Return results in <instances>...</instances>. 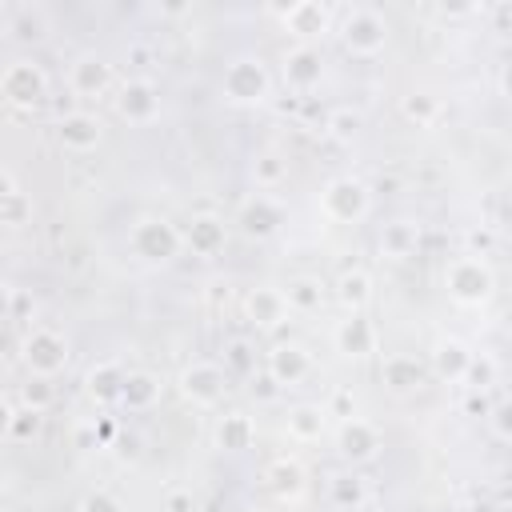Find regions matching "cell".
Wrapping results in <instances>:
<instances>
[{"instance_id": "cell-23", "label": "cell", "mask_w": 512, "mask_h": 512, "mask_svg": "<svg viewBox=\"0 0 512 512\" xmlns=\"http://www.w3.org/2000/svg\"><path fill=\"white\" fill-rule=\"evenodd\" d=\"M156 400H160V380H156L152 372H128V376H124L120 404H124L128 412H148Z\"/></svg>"}, {"instance_id": "cell-19", "label": "cell", "mask_w": 512, "mask_h": 512, "mask_svg": "<svg viewBox=\"0 0 512 512\" xmlns=\"http://www.w3.org/2000/svg\"><path fill=\"white\" fill-rule=\"evenodd\" d=\"M56 136L68 152H88L100 144V120L88 116V112H64L60 124H56Z\"/></svg>"}, {"instance_id": "cell-9", "label": "cell", "mask_w": 512, "mask_h": 512, "mask_svg": "<svg viewBox=\"0 0 512 512\" xmlns=\"http://www.w3.org/2000/svg\"><path fill=\"white\" fill-rule=\"evenodd\" d=\"M280 20L284 28L300 40V44H312L316 36H324L332 28V8L320 4V0H296L288 8H280Z\"/></svg>"}, {"instance_id": "cell-2", "label": "cell", "mask_w": 512, "mask_h": 512, "mask_svg": "<svg viewBox=\"0 0 512 512\" xmlns=\"http://www.w3.org/2000/svg\"><path fill=\"white\" fill-rule=\"evenodd\" d=\"M340 40H344V48L352 56H376L384 48V40H388V24H384V16L376 8L356 4L340 20Z\"/></svg>"}, {"instance_id": "cell-36", "label": "cell", "mask_w": 512, "mask_h": 512, "mask_svg": "<svg viewBox=\"0 0 512 512\" xmlns=\"http://www.w3.org/2000/svg\"><path fill=\"white\" fill-rule=\"evenodd\" d=\"M252 180H256V188H260V192H272V188L284 180V160H280L276 152L256 156V164H252Z\"/></svg>"}, {"instance_id": "cell-33", "label": "cell", "mask_w": 512, "mask_h": 512, "mask_svg": "<svg viewBox=\"0 0 512 512\" xmlns=\"http://www.w3.org/2000/svg\"><path fill=\"white\" fill-rule=\"evenodd\" d=\"M284 300H288V308H296V312H316V308L324 304V288H320V280H312V276H296V280L284 288Z\"/></svg>"}, {"instance_id": "cell-5", "label": "cell", "mask_w": 512, "mask_h": 512, "mask_svg": "<svg viewBox=\"0 0 512 512\" xmlns=\"http://www.w3.org/2000/svg\"><path fill=\"white\" fill-rule=\"evenodd\" d=\"M128 244H132V252H136L140 260H148V264H168V260L184 248V232H180L176 224L152 216V220H140V224L132 228Z\"/></svg>"}, {"instance_id": "cell-18", "label": "cell", "mask_w": 512, "mask_h": 512, "mask_svg": "<svg viewBox=\"0 0 512 512\" xmlns=\"http://www.w3.org/2000/svg\"><path fill=\"white\" fill-rule=\"evenodd\" d=\"M48 8L44 4H16L12 12H8V36L16 40V44H36V40H44L48 36Z\"/></svg>"}, {"instance_id": "cell-30", "label": "cell", "mask_w": 512, "mask_h": 512, "mask_svg": "<svg viewBox=\"0 0 512 512\" xmlns=\"http://www.w3.org/2000/svg\"><path fill=\"white\" fill-rule=\"evenodd\" d=\"M224 372L228 376H240V380H252L256 376V348H252V340L236 336V340L224 344Z\"/></svg>"}, {"instance_id": "cell-20", "label": "cell", "mask_w": 512, "mask_h": 512, "mask_svg": "<svg viewBox=\"0 0 512 512\" xmlns=\"http://www.w3.org/2000/svg\"><path fill=\"white\" fill-rule=\"evenodd\" d=\"M376 348V328L364 312H348V320L336 324V352L344 356H368Z\"/></svg>"}, {"instance_id": "cell-28", "label": "cell", "mask_w": 512, "mask_h": 512, "mask_svg": "<svg viewBox=\"0 0 512 512\" xmlns=\"http://www.w3.org/2000/svg\"><path fill=\"white\" fill-rule=\"evenodd\" d=\"M416 240H420L416 224H408V220H396V224H384V236H380V252H384V256H392V260H404V256H412V252H416Z\"/></svg>"}, {"instance_id": "cell-44", "label": "cell", "mask_w": 512, "mask_h": 512, "mask_svg": "<svg viewBox=\"0 0 512 512\" xmlns=\"http://www.w3.org/2000/svg\"><path fill=\"white\" fill-rule=\"evenodd\" d=\"M492 248V232L488 228H472L468 232V256H488Z\"/></svg>"}, {"instance_id": "cell-42", "label": "cell", "mask_w": 512, "mask_h": 512, "mask_svg": "<svg viewBox=\"0 0 512 512\" xmlns=\"http://www.w3.org/2000/svg\"><path fill=\"white\" fill-rule=\"evenodd\" d=\"M492 428H496V436H504V440H512V400L508 404H500V408H492Z\"/></svg>"}, {"instance_id": "cell-4", "label": "cell", "mask_w": 512, "mask_h": 512, "mask_svg": "<svg viewBox=\"0 0 512 512\" xmlns=\"http://www.w3.org/2000/svg\"><path fill=\"white\" fill-rule=\"evenodd\" d=\"M368 204H372V192H368V184H360L356 176H336V180H328L324 192H320V208H324V216L336 220V224L360 220V216L368 212Z\"/></svg>"}, {"instance_id": "cell-45", "label": "cell", "mask_w": 512, "mask_h": 512, "mask_svg": "<svg viewBox=\"0 0 512 512\" xmlns=\"http://www.w3.org/2000/svg\"><path fill=\"white\" fill-rule=\"evenodd\" d=\"M464 408H468L472 416H492V404H488V396H484V392H468Z\"/></svg>"}, {"instance_id": "cell-39", "label": "cell", "mask_w": 512, "mask_h": 512, "mask_svg": "<svg viewBox=\"0 0 512 512\" xmlns=\"http://www.w3.org/2000/svg\"><path fill=\"white\" fill-rule=\"evenodd\" d=\"M492 380H496V360L492 356H472V364H468V372H464V384L472 388V392H488L492 388Z\"/></svg>"}, {"instance_id": "cell-3", "label": "cell", "mask_w": 512, "mask_h": 512, "mask_svg": "<svg viewBox=\"0 0 512 512\" xmlns=\"http://www.w3.org/2000/svg\"><path fill=\"white\" fill-rule=\"evenodd\" d=\"M444 284H448V292H452V300H460V304H484L488 296H492V268L484 264V256H456L452 264H448V272H444Z\"/></svg>"}, {"instance_id": "cell-13", "label": "cell", "mask_w": 512, "mask_h": 512, "mask_svg": "<svg viewBox=\"0 0 512 512\" xmlns=\"http://www.w3.org/2000/svg\"><path fill=\"white\" fill-rule=\"evenodd\" d=\"M336 444H340V452L348 456V460H372L376 452H380V428L372 424V420H364V416H348L344 424H340V432H336Z\"/></svg>"}, {"instance_id": "cell-43", "label": "cell", "mask_w": 512, "mask_h": 512, "mask_svg": "<svg viewBox=\"0 0 512 512\" xmlns=\"http://www.w3.org/2000/svg\"><path fill=\"white\" fill-rule=\"evenodd\" d=\"M24 312H32V300L16 284H8V320H20Z\"/></svg>"}, {"instance_id": "cell-14", "label": "cell", "mask_w": 512, "mask_h": 512, "mask_svg": "<svg viewBox=\"0 0 512 512\" xmlns=\"http://www.w3.org/2000/svg\"><path fill=\"white\" fill-rule=\"evenodd\" d=\"M112 84V68H108V60H100V56H76V64L68 68V88H72V96H80V100H92V96H100L104 88Z\"/></svg>"}, {"instance_id": "cell-10", "label": "cell", "mask_w": 512, "mask_h": 512, "mask_svg": "<svg viewBox=\"0 0 512 512\" xmlns=\"http://www.w3.org/2000/svg\"><path fill=\"white\" fill-rule=\"evenodd\" d=\"M116 108H120V116H124L128 124H148V120L160 116V92H156L152 80L136 76V80H128V84L120 88Z\"/></svg>"}, {"instance_id": "cell-38", "label": "cell", "mask_w": 512, "mask_h": 512, "mask_svg": "<svg viewBox=\"0 0 512 512\" xmlns=\"http://www.w3.org/2000/svg\"><path fill=\"white\" fill-rule=\"evenodd\" d=\"M324 128H328V136L332 140H352L356 132H360V112H352V108H332L328 116H324Z\"/></svg>"}, {"instance_id": "cell-35", "label": "cell", "mask_w": 512, "mask_h": 512, "mask_svg": "<svg viewBox=\"0 0 512 512\" xmlns=\"http://www.w3.org/2000/svg\"><path fill=\"white\" fill-rule=\"evenodd\" d=\"M52 380L48 376H28L24 384H20V408H32V412H44L48 404H52Z\"/></svg>"}, {"instance_id": "cell-8", "label": "cell", "mask_w": 512, "mask_h": 512, "mask_svg": "<svg viewBox=\"0 0 512 512\" xmlns=\"http://www.w3.org/2000/svg\"><path fill=\"white\" fill-rule=\"evenodd\" d=\"M224 388H228V372H224V364H212V360H196V364L184 368V376H180L184 400H192V404H200V408L220 404Z\"/></svg>"}, {"instance_id": "cell-1", "label": "cell", "mask_w": 512, "mask_h": 512, "mask_svg": "<svg viewBox=\"0 0 512 512\" xmlns=\"http://www.w3.org/2000/svg\"><path fill=\"white\" fill-rule=\"evenodd\" d=\"M268 88H272V76L260 56H236L232 64H224L220 92L228 104H260L268 96Z\"/></svg>"}, {"instance_id": "cell-37", "label": "cell", "mask_w": 512, "mask_h": 512, "mask_svg": "<svg viewBox=\"0 0 512 512\" xmlns=\"http://www.w3.org/2000/svg\"><path fill=\"white\" fill-rule=\"evenodd\" d=\"M328 492H332V504H340V508H360V504L368 500V492H364V480H360V476H336Z\"/></svg>"}, {"instance_id": "cell-24", "label": "cell", "mask_w": 512, "mask_h": 512, "mask_svg": "<svg viewBox=\"0 0 512 512\" xmlns=\"http://www.w3.org/2000/svg\"><path fill=\"white\" fill-rule=\"evenodd\" d=\"M264 480H268V488H272L280 500H296V496L304 492V468H300L296 460H288V456L272 460L268 472H264Z\"/></svg>"}, {"instance_id": "cell-26", "label": "cell", "mask_w": 512, "mask_h": 512, "mask_svg": "<svg viewBox=\"0 0 512 512\" xmlns=\"http://www.w3.org/2000/svg\"><path fill=\"white\" fill-rule=\"evenodd\" d=\"M336 300H340L348 312H364L368 300H372V280H368V272H360V268L340 272V280H336Z\"/></svg>"}, {"instance_id": "cell-6", "label": "cell", "mask_w": 512, "mask_h": 512, "mask_svg": "<svg viewBox=\"0 0 512 512\" xmlns=\"http://www.w3.org/2000/svg\"><path fill=\"white\" fill-rule=\"evenodd\" d=\"M0 92L12 108H36L44 96H48V76L40 64L32 60H12L4 72H0Z\"/></svg>"}, {"instance_id": "cell-27", "label": "cell", "mask_w": 512, "mask_h": 512, "mask_svg": "<svg viewBox=\"0 0 512 512\" xmlns=\"http://www.w3.org/2000/svg\"><path fill=\"white\" fill-rule=\"evenodd\" d=\"M252 436H256V428H252V420H248L244 412H224V416L216 420V444L228 448V452L248 448Z\"/></svg>"}, {"instance_id": "cell-17", "label": "cell", "mask_w": 512, "mask_h": 512, "mask_svg": "<svg viewBox=\"0 0 512 512\" xmlns=\"http://www.w3.org/2000/svg\"><path fill=\"white\" fill-rule=\"evenodd\" d=\"M184 244H188L196 256H216V252H224V244H228L224 220H220V216H212V212L192 216V220H188V228H184Z\"/></svg>"}, {"instance_id": "cell-15", "label": "cell", "mask_w": 512, "mask_h": 512, "mask_svg": "<svg viewBox=\"0 0 512 512\" xmlns=\"http://www.w3.org/2000/svg\"><path fill=\"white\" fill-rule=\"evenodd\" d=\"M248 236H272L280 224H284V208L268 196V192H256L252 200L240 204V220H236Z\"/></svg>"}, {"instance_id": "cell-32", "label": "cell", "mask_w": 512, "mask_h": 512, "mask_svg": "<svg viewBox=\"0 0 512 512\" xmlns=\"http://www.w3.org/2000/svg\"><path fill=\"white\" fill-rule=\"evenodd\" d=\"M0 212H4V224H8V228H20V224H24L28 216H32V204L24 200V192H20V184H16V176H12V172H4Z\"/></svg>"}, {"instance_id": "cell-29", "label": "cell", "mask_w": 512, "mask_h": 512, "mask_svg": "<svg viewBox=\"0 0 512 512\" xmlns=\"http://www.w3.org/2000/svg\"><path fill=\"white\" fill-rule=\"evenodd\" d=\"M124 368L120 364H96L92 372H88V392L96 396V400H116L120 404V392H124Z\"/></svg>"}, {"instance_id": "cell-12", "label": "cell", "mask_w": 512, "mask_h": 512, "mask_svg": "<svg viewBox=\"0 0 512 512\" xmlns=\"http://www.w3.org/2000/svg\"><path fill=\"white\" fill-rule=\"evenodd\" d=\"M308 372H312V360H308V348H304V344L288 340V344H276V348L268 352V376H272L280 388L300 384Z\"/></svg>"}, {"instance_id": "cell-16", "label": "cell", "mask_w": 512, "mask_h": 512, "mask_svg": "<svg viewBox=\"0 0 512 512\" xmlns=\"http://www.w3.org/2000/svg\"><path fill=\"white\" fill-rule=\"evenodd\" d=\"M244 312L256 328H280L292 308L284 300V288H252L248 300H244Z\"/></svg>"}, {"instance_id": "cell-41", "label": "cell", "mask_w": 512, "mask_h": 512, "mask_svg": "<svg viewBox=\"0 0 512 512\" xmlns=\"http://www.w3.org/2000/svg\"><path fill=\"white\" fill-rule=\"evenodd\" d=\"M328 408V416H340V420H348V416H356V404H352V392H332V400L324 404Z\"/></svg>"}, {"instance_id": "cell-47", "label": "cell", "mask_w": 512, "mask_h": 512, "mask_svg": "<svg viewBox=\"0 0 512 512\" xmlns=\"http://www.w3.org/2000/svg\"><path fill=\"white\" fill-rule=\"evenodd\" d=\"M504 88L512 92V64H508V72H504Z\"/></svg>"}, {"instance_id": "cell-11", "label": "cell", "mask_w": 512, "mask_h": 512, "mask_svg": "<svg viewBox=\"0 0 512 512\" xmlns=\"http://www.w3.org/2000/svg\"><path fill=\"white\" fill-rule=\"evenodd\" d=\"M320 76H324V60H320V52L312 44H296V48L284 52V80H288V88L308 96L320 84Z\"/></svg>"}, {"instance_id": "cell-40", "label": "cell", "mask_w": 512, "mask_h": 512, "mask_svg": "<svg viewBox=\"0 0 512 512\" xmlns=\"http://www.w3.org/2000/svg\"><path fill=\"white\" fill-rule=\"evenodd\" d=\"M80 512H120V504H116V496H112V492L96 488V492H88V496L80 500Z\"/></svg>"}, {"instance_id": "cell-34", "label": "cell", "mask_w": 512, "mask_h": 512, "mask_svg": "<svg viewBox=\"0 0 512 512\" xmlns=\"http://www.w3.org/2000/svg\"><path fill=\"white\" fill-rule=\"evenodd\" d=\"M400 112H404L416 128H428V124H436V116H440V100H436L432 92H408V96L400 100Z\"/></svg>"}, {"instance_id": "cell-31", "label": "cell", "mask_w": 512, "mask_h": 512, "mask_svg": "<svg viewBox=\"0 0 512 512\" xmlns=\"http://www.w3.org/2000/svg\"><path fill=\"white\" fill-rule=\"evenodd\" d=\"M40 416H44V412H32V408H16V404L8 400V404H4V436H8V440H16V444L32 440V436L40 432Z\"/></svg>"}, {"instance_id": "cell-22", "label": "cell", "mask_w": 512, "mask_h": 512, "mask_svg": "<svg viewBox=\"0 0 512 512\" xmlns=\"http://www.w3.org/2000/svg\"><path fill=\"white\" fill-rule=\"evenodd\" d=\"M324 428H328V408H320V404H300V408L288 412V436H292L296 444L320 440Z\"/></svg>"}, {"instance_id": "cell-25", "label": "cell", "mask_w": 512, "mask_h": 512, "mask_svg": "<svg viewBox=\"0 0 512 512\" xmlns=\"http://www.w3.org/2000/svg\"><path fill=\"white\" fill-rule=\"evenodd\" d=\"M380 376H384V384H388L392 392H408V388H416V384L424 380V364H420L416 356L396 352V356H388V360H384Z\"/></svg>"}, {"instance_id": "cell-46", "label": "cell", "mask_w": 512, "mask_h": 512, "mask_svg": "<svg viewBox=\"0 0 512 512\" xmlns=\"http://www.w3.org/2000/svg\"><path fill=\"white\" fill-rule=\"evenodd\" d=\"M168 512H192V496L172 492V496H168Z\"/></svg>"}, {"instance_id": "cell-21", "label": "cell", "mask_w": 512, "mask_h": 512, "mask_svg": "<svg viewBox=\"0 0 512 512\" xmlns=\"http://www.w3.org/2000/svg\"><path fill=\"white\" fill-rule=\"evenodd\" d=\"M472 356H476V352H472L464 340L448 336V340H440V344L432 348V372H436L440 380H460V384H464V372H468Z\"/></svg>"}, {"instance_id": "cell-7", "label": "cell", "mask_w": 512, "mask_h": 512, "mask_svg": "<svg viewBox=\"0 0 512 512\" xmlns=\"http://www.w3.org/2000/svg\"><path fill=\"white\" fill-rule=\"evenodd\" d=\"M24 364L32 368V376H56L68 364V340L52 328H32L24 340Z\"/></svg>"}]
</instances>
